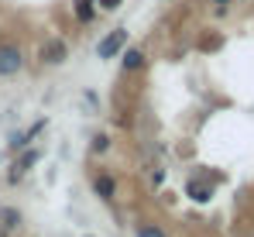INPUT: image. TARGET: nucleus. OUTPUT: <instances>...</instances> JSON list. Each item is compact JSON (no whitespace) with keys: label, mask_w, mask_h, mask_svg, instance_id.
Segmentation results:
<instances>
[{"label":"nucleus","mask_w":254,"mask_h":237,"mask_svg":"<svg viewBox=\"0 0 254 237\" xmlns=\"http://www.w3.org/2000/svg\"><path fill=\"white\" fill-rule=\"evenodd\" d=\"M38 59H42L45 66H62V62L69 59V45L62 38H48L42 48H38Z\"/></svg>","instance_id":"2"},{"label":"nucleus","mask_w":254,"mask_h":237,"mask_svg":"<svg viewBox=\"0 0 254 237\" xmlns=\"http://www.w3.org/2000/svg\"><path fill=\"white\" fill-rule=\"evenodd\" d=\"M0 227L3 231H17L21 227V213L14 206H0Z\"/></svg>","instance_id":"9"},{"label":"nucleus","mask_w":254,"mask_h":237,"mask_svg":"<svg viewBox=\"0 0 254 237\" xmlns=\"http://www.w3.org/2000/svg\"><path fill=\"white\" fill-rule=\"evenodd\" d=\"M186 196H189V199H196V203H210V196H213V186L192 175V179H189V186H186Z\"/></svg>","instance_id":"5"},{"label":"nucleus","mask_w":254,"mask_h":237,"mask_svg":"<svg viewBox=\"0 0 254 237\" xmlns=\"http://www.w3.org/2000/svg\"><path fill=\"white\" fill-rule=\"evenodd\" d=\"M134 237H165V231H162L158 224H148V220H141V224L134 227Z\"/></svg>","instance_id":"11"},{"label":"nucleus","mask_w":254,"mask_h":237,"mask_svg":"<svg viewBox=\"0 0 254 237\" xmlns=\"http://www.w3.org/2000/svg\"><path fill=\"white\" fill-rule=\"evenodd\" d=\"M196 48H199V52H216V48H223V38H220V35H213V31H206L203 38L196 41Z\"/></svg>","instance_id":"10"},{"label":"nucleus","mask_w":254,"mask_h":237,"mask_svg":"<svg viewBox=\"0 0 254 237\" xmlns=\"http://www.w3.org/2000/svg\"><path fill=\"white\" fill-rule=\"evenodd\" d=\"M35 161H38V152H24V155L14 161V168H10V182H17L24 172H31V168H35Z\"/></svg>","instance_id":"6"},{"label":"nucleus","mask_w":254,"mask_h":237,"mask_svg":"<svg viewBox=\"0 0 254 237\" xmlns=\"http://www.w3.org/2000/svg\"><path fill=\"white\" fill-rule=\"evenodd\" d=\"M93 189H96V196H100V199L110 203V199L117 196V179H114L110 172H100V175L93 179Z\"/></svg>","instance_id":"4"},{"label":"nucleus","mask_w":254,"mask_h":237,"mask_svg":"<svg viewBox=\"0 0 254 237\" xmlns=\"http://www.w3.org/2000/svg\"><path fill=\"white\" fill-rule=\"evenodd\" d=\"M210 3H220V7H227V3H230V0H210Z\"/></svg>","instance_id":"14"},{"label":"nucleus","mask_w":254,"mask_h":237,"mask_svg":"<svg viewBox=\"0 0 254 237\" xmlns=\"http://www.w3.org/2000/svg\"><path fill=\"white\" fill-rule=\"evenodd\" d=\"M21 66H24V52L10 41L0 45V76H14V73H21Z\"/></svg>","instance_id":"1"},{"label":"nucleus","mask_w":254,"mask_h":237,"mask_svg":"<svg viewBox=\"0 0 254 237\" xmlns=\"http://www.w3.org/2000/svg\"><path fill=\"white\" fill-rule=\"evenodd\" d=\"M107 148H110V134H96V138H93V152H96V155H103Z\"/></svg>","instance_id":"12"},{"label":"nucleus","mask_w":254,"mask_h":237,"mask_svg":"<svg viewBox=\"0 0 254 237\" xmlns=\"http://www.w3.org/2000/svg\"><path fill=\"white\" fill-rule=\"evenodd\" d=\"M124 45H127V31H124V28H117V31H110L107 38L96 45V55H100V59H114V55L124 52Z\"/></svg>","instance_id":"3"},{"label":"nucleus","mask_w":254,"mask_h":237,"mask_svg":"<svg viewBox=\"0 0 254 237\" xmlns=\"http://www.w3.org/2000/svg\"><path fill=\"white\" fill-rule=\"evenodd\" d=\"M144 62H148V55H144L141 48H127V52H124V73H137V69H144Z\"/></svg>","instance_id":"7"},{"label":"nucleus","mask_w":254,"mask_h":237,"mask_svg":"<svg viewBox=\"0 0 254 237\" xmlns=\"http://www.w3.org/2000/svg\"><path fill=\"white\" fill-rule=\"evenodd\" d=\"M72 10H76V21H79V24H89V21L96 17V0H76Z\"/></svg>","instance_id":"8"},{"label":"nucleus","mask_w":254,"mask_h":237,"mask_svg":"<svg viewBox=\"0 0 254 237\" xmlns=\"http://www.w3.org/2000/svg\"><path fill=\"white\" fill-rule=\"evenodd\" d=\"M124 0H96V7H103V10H117Z\"/></svg>","instance_id":"13"}]
</instances>
